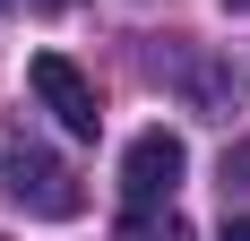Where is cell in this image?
I'll list each match as a JSON object with an SVG mask.
<instances>
[{"label": "cell", "mask_w": 250, "mask_h": 241, "mask_svg": "<svg viewBox=\"0 0 250 241\" xmlns=\"http://www.w3.org/2000/svg\"><path fill=\"white\" fill-rule=\"evenodd\" d=\"M0 198H9V207H26V216H52V224H69L78 207H86L78 172L61 164L52 146L18 138V129H0Z\"/></svg>", "instance_id": "obj_1"}, {"label": "cell", "mask_w": 250, "mask_h": 241, "mask_svg": "<svg viewBox=\"0 0 250 241\" xmlns=\"http://www.w3.org/2000/svg\"><path fill=\"white\" fill-rule=\"evenodd\" d=\"M26 86L43 95V112L61 120L69 138H95V129H104V103H95V86H86V69H78V60H61V52H35Z\"/></svg>", "instance_id": "obj_2"}, {"label": "cell", "mask_w": 250, "mask_h": 241, "mask_svg": "<svg viewBox=\"0 0 250 241\" xmlns=\"http://www.w3.org/2000/svg\"><path fill=\"white\" fill-rule=\"evenodd\" d=\"M181 164H190V155H181L173 129H138L129 155H121V198L129 207H164V198L181 190Z\"/></svg>", "instance_id": "obj_3"}, {"label": "cell", "mask_w": 250, "mask_h": 241, "mask_svg": "<svg viewBox=\"0 0 250 241\" xmlns=\"http://www.w3.org/2000/svg\"><path fill=\"white\" fill-rule=\"evenodd\" d=\"M112 241H190V224H181L173 207H129Z\"/></svg>", "instance_id": "obj_4"}, {"label": "cell", "mask_w": 250, "mask_h": 241, "mask_svg": "<svg viewBox=\"0 0 250 241\" xmlns=\"http://www.w3.org/2000/svg\"><path fill=\"white\" fill-rule=\"evenodd\" d=\"M233 190H250V138L225 155V198H233Z\"/></svg>", "instance_id": "obj_5"}, {"label": "cell", "mask_w": 250, "mask_h": 241, "mask_svg": "<svg viewBox=\"0 0 250 241\" xmlns=\"http://www.w3.org/2000/svg\"><path fill=\"white\" fill-rule=\"evenodd\" d=\"M225 241H250V216H225Z\"/></svg>", "instance_id": "obj_6"}, {"label": "cell", "mask_w": 250, "mask_h": 241, "mask_svg": "<svg viewBox=\"0 0 250 241\" xmlns=\"http://www.w3.org/2000/svg\"><path fill=\"white\" fill-rule=\"evenodd\" d=\"M225 9H250V0H225Z\"/></svg>", "instance_id": "obj_7"}, {"label": "cell", "mask_w": 250, "mask_h": 241, "mask_svg": "<svg viewBox=\"0 0 250 241\" xmlns=\"http://www.w3.org/2000/svg\"><path fill=\"white\" fill-rule=\"evenodd\" d=\"M0 9H9V0H0Z\"/></svg>", "instance_id": "obj_8"}]
</instances>
